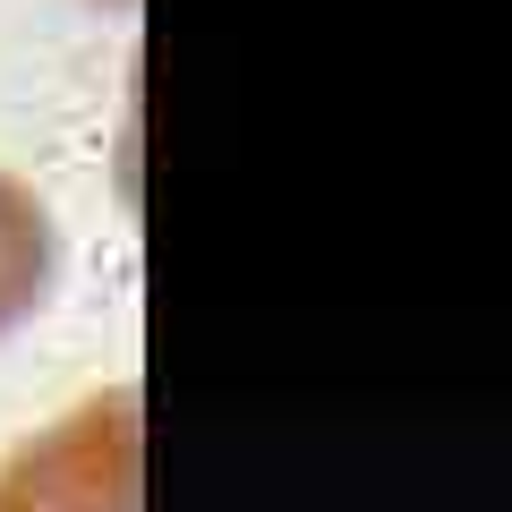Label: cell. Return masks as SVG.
I'll use <instances>...</instances> for the list:
<instances>
[{
    "label": "cell",
    "instance_id": "1",
    "mask_svg": "<svg viewBox=\"0 0 512 512\" xmlns=\"http://www.w3.org/2000/svg\"><path fill=\"white\" fill-rule=\"evenodd\" d=\"M9 512H146V410L137 384L86 393L43 436H26L0 461Z\"/></svg>",
    "mask_w": 512,
    "mask_h": 512
},
{
    "label": "cell",
    "instance_id": "2",
    "mask_svg": "<svg viewBox=\"0 0 512 512\" xmlns=\"http://www.w3.org/2000/svg\"><path fill=\"white\" fill-rule=\"evenodd\" d=\"M52 299V214L26 180L0 171V333Z\"/></svg>",
    "mask_w": 512,
    "mask_h": 512
},
{
    "label": "cell",
    "instance_id": "3",
    "mask_svg": "<svg viewBox=\"0 0 512 512\" xmlns=\"http://www.w3.org/2000/svg\"><path fill=\"white\" fill-rule=\"evenodd\" d=\"M0 512H9V504H0Z\"/></svg>",
    "mask_w": 512,
    "mask_h": 512
}]
</instances>
